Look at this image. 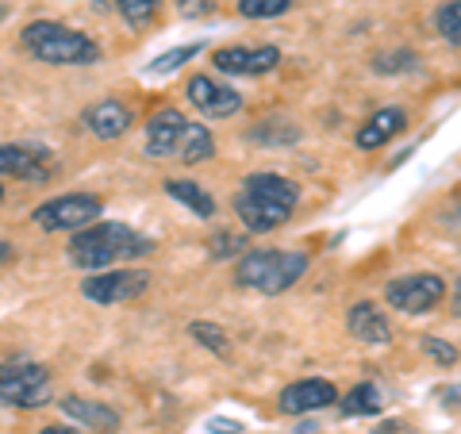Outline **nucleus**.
<instances>
[{"label":"nucleus","mask_w":461,"mask_h":434,"mask_svg":"<svg viewBox=\"0 0 461 434\" xmlns=\"http://www.w3.org/2000/svg\"><path fill=\"white\" fill-rule=\"evenodd\" d=\"M154 242L147 235H139L127 223H89L81 227L74 242H69V262L77 269H112L115 262H127V258L150 254Z\"/></svg>","instance_id":"obj_1"},{"label":"nucleus","mask_w":461,"mask_h":434,"mask_svg":"<svg viewBox=\"0 0 461 434\" xmlns=\"http://www.w3.org/2000/svg\"><path fill=\"white\" fill-rule=\"evenodd\" d=\"M20 39L39 62H50V66H89L100 58V47L89 35L74 32V27H66V23H54V20L27 23Z\"/></svg>","instance_id":"obj_2"},{"label":"nucleus","mask_w":461,"mask_h":434,"mask_svg":"<svg viewBox=\"0 0 461 434\" xmlns=\"http://www.w3.org/2000/svg\"><path fill=\"white\" fill-rule=\"evenodd\" d=\"M308 273V254L300 250H247L239 258L235 277L239 285L254 288V293L277 296L285 288H293Z\"/></svg>","instance_id":"obj_3"},{"label":"nucleus","mask_w":461,"mask_h":434,"mask_svg":"<svg viewBox=\"0 0 461 434\" xmlns=\"http://www.w3.org/2000/svg\"><path fill=\"white\" fill-rule=\"evenodd\" d=\"M50 400V373L35 361H5L0 366V403L8 408H42Z\"/></svg>","instance_id":"obj_4"},{"label":"nucleus","mask_w":461,"mask_h":434,"mask_svg":"<svg viewBox=\"0 0 461 434\" xmlns=\"http://www.w3.org/2000/svg\"><path fill=\"white\" fill-rule=\"evenodd\" d=\"M100 212H104L100 196L69 193V196H54V200H47V204H39L35 208V223L42 231H81V227H89L93 220H100Z\"/></svg>","instance_id":"obj_5"},{"label":"nucleus","mask_w":461,"mask_h":434,"mask_svg":"<svg viewBox=\"0 0 461 434\" xmlns=\"http://www.w3.org/2000/svg\"><path fill=\"white\" fill-rule=\"evenodd\" d=\"M446 296V281L438 273H411V277H396L384 288V300L403 315H423Z\"/></svg>","instance_id":"obj_6"},{"label":"nucleus","mask_w":461,"mask_h":434,"mask_svg":"<svg viewBox=\"0 0 461 434\" xmlns=\"http://www.w3.org/2000/svg\"><path fill=\"white\" fill-rule=\"evenodd\" d=\"M147 285L150 277L139 269H100L81 281V293L93 303H123V300H135L147 293Z\"/></svg>","instance_id":"obj_7"},{"label":"nucleus","mask_w":461,"mask_h":434,"mask_svg":"<svg viewBox=\"0 0 461 434\" xmlns=\"http://www.w3.org/2000/svg\"><path fill=\"white\" fill-rule=\"evenodd\" d=\"M212 62L220 74H235V77H258L277 69L281 50L277 47H223L212 54Z\"/></svg>","instance_id":"obj_8"},{"label":"nucleus","mask_w":461,"mask_h":434,"mask_svg":"<svg viewBox=\"0 0 461 434\" xmlns=\"http://www.w3.org/2000/svg\"><path fill=\"white\" fill-rule=\"evenodd\" d=\"M189 100L204 115H212V120H227V115L242 112V96L230 85H220L215 77H204V74L189 81Z\"/></svg>","instance_id":"obj_9"},{"label":"nucleus","mask_w":461,"mask_h":434,"mask_svg":"<svg viewBox=\"0 0 461 434\" xmlns=\"http://www.w3.org/2000/svg\"><path fill=\"white\" fill-rule=\"evenodd\" d=\"M330 403H339L335 384H330V381H315V377L288 384L281 393V411H288V415L320 411V408H330Z\"/></svg>","instance_id":"obj_10"},{"label":"nucleus","mask_w":461,"mask_h":434,"mask_svg":"<svg viewBox=\"0 0 461 434\" xmlns=\"http://www.w3.org/2000/svg\"><path fill=\"white\" fill-rule=\"evenodd\" d=\"M50 158L32 147H0V177H20V181H50Z\"/></svg>","instance_id":"obj_11"},{"label":"nucleus","mask_w":461,"mask_h":434,"mask_svg":"<svg viewBox=\"0 0 461 434\" xmlns=\"http://www.w3.org/2000/svg\"><path fill=\"white\" fill-rule=\"evenodd\" d=\"M185 115L177 108H158L150 115V123H147V154L150 158H169L173 150H177V142L185 135Z\"/></svg>","instance_id":"obj_12"},{"label":"nucleus","mask_w":461,"mask_h":434,"mask_svg":"<svg viewBox=\"0 0 461 434\" xmlns=\"http://www.w3.org/2000/svg\"><path fill=\"white\" fill-rule=\"evenodd\" d=\"M235 212H239V220L247 223V231H254V235L277 231V227L288 220V208L269 204V200L254 196V193H247V189H239V196H235Z\"/></svg>","instance_id":"obj_13"},{"label":"nucleus","mask_w":461,"mask_h":434,"mask_svg":"<svg viewBox=\"0 0 461 434\" xmlns=\"http://www.w3.org/2000/svg\"><path fill=\"white\" fill-rule=\"evenodd\" d=\"M346 327L366 346H388V339H393V327H388L384 312H377L373 303H354L350 315H346Z\"/></svg>","instance_id":"obj_14"},{"label":"nucleus","mask_w":461,"mask_h":434,"mask_svg":"<svg viewBox=\"0 0 461 434\" xmlns=\"http://www.w3.org/2000/svg\"><path fill=\"white\" fill-rule=\"evenodd\" d=\"M85 127L96 135V139H120L127 135V127H131V112H127L120 100H100L85 112Z\"/></svg>","instance_id":"obj_15"},{"label":"nucleus","mask_w":461,"mask_h":434,"mask_svg":"<svg viewBox=\"0 0 461 434\" xmlns=\"http://www.w3.org/2000/svg\"><path fill=\"white\" fill-rule=\"evenodd\" d=\"M242 189L254 193V196H262V200H269V204H281L288 212H293L296 200H300V189L288 177H281V173H250V177L242 181Z\"/></svg>","instance_id":"obj_16"},{"label":"nucleus","mask_w":461,"mask_h":434,"mask_svg":"<svg viewBox=\"0 0 461 434\" xmlns=\"http://www.w3.org/2000/svg\"><path fill=\"white\" fill-rule=\"evenodd\" d=\"M403 127H408V115H403L400 108H384V112L373 115L362 131H357V147H362V150H377L393 135H400Z\"/></svg>","instance_id":"obj_17"},{"label":"nucleus","mask_w":461,"mask_h":434,"mask_svg":"<svg viewBox=\"0 0 461 434\" xmlns=\"http://www.w3.org/2000/svg\"><path fill=\"white\" fill-rule=\"evenodd\" d=\"M62 411L74 419V423L96 427V430H115V427H120V415H115L108 403H96V400H77V396H69V400H62Z\"/></svg>","instance_id":"obj_18"},{"label":"nucleus","mask_w":461,"mask_h":434,"mask_svg":"<svg viewBox=\"0 0 461 434\" xmlns=\"http://www.w3.org/2000/svg\"><path fill=\"white\" fill-rule=\"evenodd\" d=\"M173 154H177L181 162H189V166L208 162V158H215V139H212L208 127L185 123V135H181V142H177V150H173Z\"/></svg>","instance_id":"obj_19"},{"label":"nucleus","mask_w":461,"mask_h":434,"mask_svg":"<svg viewBox=\"0 0 461 434\" xmlns=\"http://www.w3.org/2000/svg\"><path fill=\"white\" fill-rule=\"evenodd\" d=\"M166 193L173 200H181L189 212H196L200 220H212V215H215V200L204 189H200L196 181H166Z\"/></svg>","instance_id":"obj_20"},{"label":"nucleus","mask_w":461,"mask_h":434,"mask_svg":"<svg viewBox=\"0 0 461 434\" xmlns=\"http://www.w3.org/2000/svg\"><path fill=\"white\" fill-rule=\"evenodd\" d=\"M381 403L384 400H381V388L377 384H357L354 393L342 400V415H354V419L357 415H377Z\"/></svg>","instance_id":"obj_21"},{"label":"nucleus","mask_w":461,"mask_h":434,"mask_svg":"<svg viewBox=\"0 0 461 434\" xmlns=\"http://www.w3.org/2000/svg\"><path fill=\"white\" fill-rule=\"evenodd\" d=\"M162 5H166V0H115L120 16L131 23V27H147L158 16V8H162Z\"/></svg>","instance_id":"obj_22"},{"label":"nucleus","mask_w":461,"mask_h":434,"mask_svg":"<svg viewBox=\"0 0 461 434\" xmlns=\"http://www.w3.org/2000/svg\"><path fill=\"white\" fill-rule=\"evenodd\" d=\"M435 23H438V35L450 42V47H457V42H461V5H457V0H446V5L438 8Z\"/></svg>","instance_id":"obj_23"},{"label":"nucleus","mask_w":461,"mask_h":434,"mask_svg":"<svg viewBox=\"0 0 461 434\" xmlns=\"http://www.w3.org/2000/svg\"><path fill=\"white\" fill-rule=\"evenodd\" d=\"M293 8V0H239V12L247 20H273V16H285Z\"/></svg>","instance_id":"obj_24"},{"label":"nucleus","mask_w":461,"mask_h":434,"mask_svg":"<svg viewBox=\"0 0 461 434\" xmlns=\"http://www.w3.org/2000/svg\"><path fill=\"white\" fill-rule=\"evenodd\" d=\"M189 335H193L200 346H208L212 354H220V357H227V354H230V346H227L230 339H227L215 323H193V327H189Z\"/></svg>","instance_id":"obj_25"},{"label":"nucleus","mask_w":461,"mask_h":434,"mask_svg":"<svg viewBox=\"0 0 461 434\" xmlns=\"http://www.w3.org/2000/svg\"><path fill=\"white\" fill-rule=\"evenodd\" d=\"M200 50H204V42H189V47H177V50H169L162 58H154L150 74H173V69H181V62H189V58H196Z\"/></svg>","instance_id":"obj_26"},{"label":"nucleus","mask_w":461,"mask_h":434,"mask_svg":"<svg viewBox=\"0 0 461 434\" xmlns=\"http://www.w3.org/2000/svg\"><path fill=\"white\" fill-rule=\"evenodd\" d=\"M242 250H247V239H242V235H230V231H223V235L212 239V254H215V258H235V254H242Z\"/></svg>","instance_id":"obj_27"},{"label":"nucleus","mask_w":461,"mask_h":434,"mask_svg":"<svg viewBox=\"0 0 461 434\" xmlns=\"http://www.w3.org/2000/svg\"><path fill=\"white\" fill-rule=\"evenodd\" d=\"M273 127H277V123H258V131H250V139L254 142H296L300 139V131H296V127H285V131H273Z\"/></svg>","instance_id":"obj_28"},{"label":"nucleus","mask_w":461,"mask_h":434,"mask_svg":"<svg viewBox=\"0 0 461 434\" xmlns=\"http://www.w3.org/2000/svg\"><path fill=\"white\" fill-rule=\"evenodd\" d=\"M423 346H427V354L438 361V366H454L457 361V350L450 342H442V339H423Z\"/></svg>","instance_id":"obj_29"},{"label":"nucleus","mask_w":461,"mask_h":434,"mask_svg":"<svg viewBox=\"0 0 461 434\" xmlns=\"http://www.w3.org/2000/svg\"><path fill=\"white\" fill-rule=\"evenodd\" d=\"M181 12H185V16H208L212 0H181Z\"/></svg>","instance_id":"obj_30"},{"label":"nucleus","mask_w":461,"mask_h":434,"mask_svg":"<svg viewBox=\"0 0 461 434\" xmlns=\"http://www.w3.org/2000/svg\"><path fill=\"white\" fill-rule=\"evenodd\" d=\"M208 430H212V434H239L242 427H239V423H227V419H212Z\"/></svg>","instance_id":"obj_31"},{"label":"nucleus","mask_w":461,"mask_h":434,"mask_svg":"<svg viewBox=\"0 0 461 434\" xmlns=\"http://www.w3.org/2000/svg\"><path fill=\"white\" fill-rule=\"evenodd\" d=\"M39 434H77L74 427H62V423H50V427H42Z\"/></svg>","instance_id":"obj_32"},{"label":"nucleus","mask_w":461,"mask_h":434,"mask_svg":"<svg viewBox=\"0 0 461 434\" xmlns=\"http://www.w3.org/2000/svg\"><path fill=\"white\" fill-rule=\"evenodd\" d=\"M296 434H315V430H296Z\"/></svg>","instance_id":"obj_33"},{"label":"nucleus","mask_w":461,"mask_h":434,"mask_svg":"<svg viewBox=\"0 0 461 434\" xmlns=\"http://www.w3.org/2000/svg\"><path fill=\"white\" fill-rule=\"evenodd\" d=\"M0 200H5V189H0Z\"/></svg>","instance_id":"obj_34"}]
</instances>
